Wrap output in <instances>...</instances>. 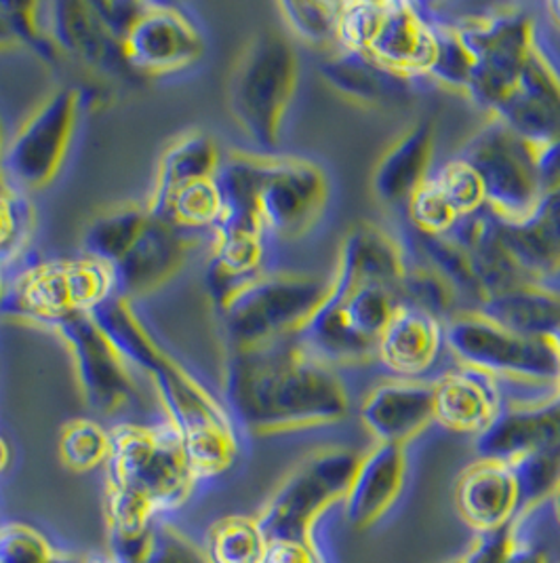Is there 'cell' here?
<instances>
[{
	"label": "cell",
	"instance_id": "7c38bea8",
	"mask_svg": "<svg viewBox=\"0 0 560 563\" xmlns=\"http://www.w3.org/2000/svg\"><path fill=\"white\" fill-rule=\"evenodd\" d=\"M449 24L458 27L474 57L468 98L493 114L506 102L534 53V22L516 9L497 7Z\"/></svg>",
	"mask_w": 560,
	"mask_h": 563
},
{
	"label": "cell",
	"instance_id": "d590c367",
	"mask_svg": "<svg viewBox=\"0 0 560 563\" xmlns=\"http://www.w3.org/2000/svg\"><path fill=\"white\" fill-rule=\"evenodd\" d=\"M112 450V437L100 422L77 418L70 420L59 435L61 462L75 473H89L105 466Z\"/></svg>",
	"mask_w": 560,
	"mask_h": 563
},
{
	"label": "cell",
	"instance_id": "5b68a950",
	"mask_svg": "<svg viewBox=\"0 0 560 563\" xmlns=\"http://www.w3.org/2000/svg\"><path fill=\"white\" fill-rule=\"evenodd\" d=\"M150 380L197 482L224 475L238 459L236 422L226 404L169 351L154 367Z\"/></svg>",
	"mask_w": 560,
	"mask_h": 563
},
{
	"label": "cell",
	"instance_id": "e0dca14e",
	"mask_svg": "<svg viewBox=\"0 0 560 563\" xmlns=\"http://www.w3.org/2000/svg\"><path fill=\"white\" fill-rule=\"evenodd\" d=\"M491 117L534 146L559 142L560 73L539 43L506 102Z\"/></svg>",
	"mask_w": 560,
	"mask_h": 563
},
{
	"label": "cell",
	"instance_id": "ee69618b",
	"mask_svg": "<svg viewBox=\"0 0 560 563\" xmlns=\"http://www.w3.org/2000/svg\"><path fill=\"white\" fill-rule=\"evenodd\" d=\"M264 563H327L318 542L306 540H268Z\"/></svg>",
	"mask_w": 560,
	"mask_h": 563
},
{
	"label": "cell",
	"instance_id": "9a60e30c",
	"mask_svg": "<svg viewBox=\"0 0 560 563\" xmlns=\"http://www.w3.org/2000/svg\"><path fill=\"white\" fill-rule=\"evenodd\" d=\"M75 365L78 388L87 406L102 416H119L135 406L139 388L133 367L110 344L89 312L70 314L52 325Z\"/></svg>",
	"mask_w": 560,
	"mask_h": 563
},
{
	"label": "cell",
	"instance_id": "30bf717a",
	"mask_svg": "<svg viewBox=\"0 0 560 563\" xmlns=\"http://www.w3.org/2000/svg\"><path fill=\"white\" fill-rule=\"evenodd\" d=\"M85 98L77 87H59L38 103L4 144L0 176L18 192L49 188L66 165Z\"/></svg>",
	"mask_w": 560,
	"mask_h": 563
},
{
	"label": "cell",
	"instance_id": "8992f818",
	"mask_svg": "<svg viewBox=\"0 0 560 563\" xmlns=\"http://www.w3.org/2000/svg\"><path fill=\"white\" fill-rule=\"evenodd\" d=\"M327 294V282L298 271H261L217 307L228 349H255L300 335Z\"/></svg>",
	"mask_w": 560,
	"mask_h": 563
},
{
	"label": "cell",
	"instance_id": "9c48e42d",
	"mask_svg": "<svg viewBox=\"0 0 560 563\" xmlns=\"http://www.w3.org/2000/svg\"><path fill=\"white\" fill-rule=\"evenodd\" d=\"M358 459L355 450L333 445L300 462L255 515L266 538L316 542V528L325 512L341 507Z\"/></svg>",
	"mask_w": 560,
	"mask_h": 563
},
{
	"label": "cell",
	"instance_id": "484cf974",
	"mask_svg": "<svg viewBox=\"0 0 560 563\" xmlns=\"http://www.w3.org/2000/svg\"><path fill=\"white\" fill-rule=\"evenodd\" d=\"M318 75L337 96L360 108H394L411 98L413 80L385 73L360 53L346 49L333 52L318 66Z\"/></svg>",
	"mask_w": 560,
	"mask_h": 563
},
{
	"label": "cell",
	"instance_id": "ab89813d",
	"mask_svg": "<svg viewBox=\"0 0 560 563\" xmlns=\"http://www.w3.org/2000/svg\"><path fill=\"white\" fill-rule=\"evenodd\" d=\"M445 201L456 209L459 218L474 216L484 209L483 181L472 165L461 161L459 156L447 161L434 176Z\"/></svg>",
	"mask_w": 560,
	"mask_h": 563
},
{
	"label": "cell",
	"instance_id": "7402d4cb",
	"mask_svg": "<svg viewBox=\"0 0 560 563\" xmlns=\"http://www.w3.org/2000/svg\"><path fill=\"white\" fill-rule=\"evenodd\" d=\"M52 38L61 55L66 53L102 75H131L119 38L89 0L52 2Z\"/></svg>",
	"mask_w": 560,
	"mask_h": 563
},
{
	"label": "cell",
	"instance_id": "f35d334b",
	"mask_svg": "<svg viewBox=\"0 0 560 563\" xmlns=\"http://www.w3.org/2000/svg\"><path fill=\"white\" fill-rule=\"evenodd\" d=\"M119 560L123 563H206L201 544L165 521H158L139 547Z\"/></svg>",
	"mask_w": 560,
	"mask_h": 563
},
{
	"label": "cell",
	"instance_id": "8d00e7d4",
	"mask_svg": "<svg viewBox=\"0 0 560 563\" xmlns=\"http://www.w3.org/2000/svg\"><path fill=\"white\" fill-rule=\"evenodd\" d=\"M401 302L430 312L443 323L458 312L459 294L428 264H408L405 279L399 287Z\"/></svg>",
	"mask_w": 560,
	"mask_h": 563
},
{
	"label": "cell",
	"instance_id": "7a4b0ae2",
	"mask_svg": "<svg viewBox=\"0 0 560 563\" xmlns=\"http://www.w3.org/2000/svg\"><path fill=\"white\" fill-rule=\"evenodd\" d=\"M110 437L103 512L112 555L123 558L146 540L160 515L178 511L199 482L167 422H123Z\"/></svg>",
	"mask_w": 560,
	"mask_h": 563
},
{
	"label": "cell",
	"instance_id": "ba28073f",
	"mask_svg": "<svg viewBox=\"0 0 560 563\" xmlns=\"http://www.w3.org/2000/svg\"><path fill=\"white\" fill-rule=\"evenodd\" d=\"M114 291L112 268L96 257L41 260L4 283L0 314L52 328L70 314L91 312Z\"/></svg>",
	"mask_w": 560,
	"mask_h": 563
},
{
	"label": "cell",
	"instance_id": "603a6c76",
	"mask_svg": "<svg viewBox=\"0 0 560 563\" xmlns=\"http://www.w3.org/2000/svg\"><path fill=\"white\" fill-rule=\"evenodd\" d=\"M509 260L529 282L544 283L560 273V184L546 190L531 216L516 224L497 220Z\"/></svg>",
	"mask_w": 560,
	"mask_h": 563
},
{
	"label": "cell",
	"instance_id": "4316f807",
	"mask_svg": "<svg viewBox=\"0 0 560 563\" xmlns=\"http://www.w3.org/2000/svg\"><path fill=\"white\" fill-rule=\"evenodd\" d=\"M433 158V121H419L401 133L378 161L373 172L376 197L390 206L407 203L415 188L430 178Z\"/></svg>",
	"mask_w": 560,
	"mask_h": 563
},
{
	"label": "cell",
	"instance_id": "f907efd6",
	"mask_svg": "<svg viewBox=\"0 0 560 563\" xmlns=\"http://www.w3.org/2000/svg\"><path fill=\"white\" fill-rule=\"evenodd\" d=\"M550 503H552V511H555V517H557L560 526V487L555 492V496L550 498Z\"/></svg>",
	"mask_w": 560,
	"mask_h": 563
},
{
	"label": "cell",
	"instance_id": "816d5d0a",
	"mask_svg": "<svg viewBox=\"0 0 560 563\" xmlns=\"http://www.w3.org/2000/svg\"><path fill=\"white\" fill-rule=\"evenodd\" d=\"M4 144H7V140H4V129H2V121H0V158H2V151H4Z\"/></svg>",
	"mask_w": 560,
	"mask_h": 563
},
{
	"label": "cell",
	"instance_id": "1f68e13d",
	"mask_svg": "<svg viewBox=\"0 0 560 563\" xmlns=\"http://www.w3.org/2000/svg\"><path fill=\"white\" fill-rule=\"evenodd\" d=\"M201 549L206 563H264L268 538L257 517L226 515L206 528Z\"/></svg>",
	"mask_w": 560,
	"mask_h": 563
},
{
	"label": "cell",
	"instance_id": "ffe728a7",
	"mask_svg": "<svg viewBox=\"0 0 560 563\" xmlns=\"http://www.w3.org/2000/svg\"><path fill=\"white\" fill-rule=\"evenodd\" d=\"M360 422L376 443L407 448L434 422L433 383L394 378L376 386L360 406Z\"/></svg>",
	"mask_w": 560,
	"mask_h": 563
},
{
	"label": "cell",
	"instance_id": "d6986e66",
	"mask_svg": "<svg viewBox=\"0 0 560 563\" xmlns=\"http://www.w3.org/2000/svg\"><path fill=\"white\" fill-rule=\"evenodd\" d=\"M407 450L403 445L376 443L358 459L357 471L341 503L344 519L355 530L380 523L407 484Z\"/></svg>",
	"mask_w": 560,
	"mask_h": 563
},
{
	"label": "cell",
	"instance_id": "d4e9b609",
	"mask_svg": "<svg viewBox=\"0 0 560 563\" xmlns=\"http://www.w3.org/2000/svg\"><path fill=\"white\" fill-rule=\"evenodd\" d=\"M433 388L434 422L461 435H481L504 406L495 383L468 367L443 374Z\"/></svg>",
	"mask_w": 560,
	"mask_h": 563
},
{
	"label": "cell",
	"instance_id": "bcb514c9",
	"mask_svg": "<svg viewBox=\"0 0 560 563\" xmlns=\"http://www.w3.org/2000/svg\"><path fill=\"white\" fill-rule=\"evenodd\" d=\"M20 47H22V43L18 41L13 27L9 26L7 18L0 13V52H13Z\"/></svg>",
	"mask_w": 560,
	"mask_h": 563
},
{
	"label": "cell",
	"instance_id": "6da1fadb",
	"mask_svg": "<svg viewBox=\"0 0 560 563\" xmlns=\"http://www.w3.org/2000/svg\"><path fill=\"white\" fill-rule=\"evenodd\" d=\"M224 401L251 435H279L341 422L350 395L335 367L298 335L255 349H228Z\"/></svg>",
	"mask_w": 560,
	"mask_h": 563
},
{
	"label": "cell",
	"instance_id": "83f0119b",
	"mask_svg": "<svg viewBox=\"0 0 560 563\" xmlns=\"http://www.w3.org/2000/svg\"><path fill=\"white\" fill-rule=\"evenodd\" d=\"M495 323L523 335H560V294L544 283L518 282L479 302Z\"/></svg>",
	"mask_w": 560,
	"mask_h": 563
},
{
	"label": "cell",
	"instance_id": "277c9868",
	"mask_svg": "<svg viewBox=\"0 0 560 563\" xmlns=\"http://www.w3.org/2000/svg\"><path fill=\"white\" fill-rule=\"evenodd\" d=\"M445 346L461 367L512 385L560 393V335H523L481 310H458L445 321Z\"/></svg>",
	"mask_w": 560,
	"mask_h": 563
},
{
	"label": "cell",
	"instance_id": "2e32d148",
	"mask_svg": "<svg viewBox=\"0 0 560 563\" xmlns=\"http://www.w3.org/2000/svg\"><path fill=\"white\" fill-rule=\"evenodd\" d=\"M484 461L518 464L534 456L560 459V393L544 399L504 401L497 418L477 437Z\"/></svg>",
	"mask_w": 560,
	"mask_h": 563
},
{
	"label": "cell",
	"instance_id": "ac0fdd59",
	"mask_svg": "<svg viewBox=\"0 0 560 563\" xmlns=\"http://www.w3.org/2000/svg\"><path fill=\"white\" fill-rule=\"evenodd\" d=\"M192 247V234L176 231L150 213L144 231L131 243L125 256L112 266L116 289L131 302L150 296L186 266Z\"/></svg>",
	"mask_w": 560,
	"mask_h": 563
},
{
	"label": "cell",
	"instance_id": "44dd1931",
	"mask_svg": "<svg viewBox=\"0 0 560 563\" xmlns=\"http://www.w3.org/2000/svg\"><path fill=\"white\" fill-rule=\"evenodd\" d=\"M456 505L477 534L497 532L523 512L520 482L509 464L479 459L459 475Z\"/></svg>",
	"mask_w": 560,
	"mask_h": 563
},
{
	"label": "cell",
	"instance_id": "db71d44e",
	"mask_svg": "<svg viewBox=\"0 0 560 563\" xmlns=\"http://www.w3.org/2000/svg\"><path fill=\"white\" fill-rule=\"evenodd\" d=\"M453 563H463V562H461V560H458V562H453Z\"/></svg>",
	"mask_w": 560,
	"mask_h": 563
},
{
	"label": "cell",
	"instance_id": "3957f363",
	"mask_svg": "<svg viewBox=\"0 0 560 563\" xmlns=\"http://www.w3.org/2000/svg\"><path fill=\"white\" fill-rule=\"evenodd\" d=\"M300 82V57L279 30H259L238 53L228 80L234 123L261 154L277 151Z\"/></svg>",
	"mask_w": 560,
	"mask_h": 563
},
{
	"label": "cell",
	"instance_id": "60d3db41",
	"mask_svg": "<svg viewBox=\"0 0 560 563\" xmlns=\"http://www.w3.org/2000/svg\"><path fill=\"white\" fill-rule=\"evenodd\" d=\"M407 213L417 234L443 236L456 229L459 218L456 209L445 201L433 178L426 179L408 197Z\"/></svg>",
	"mask_w": 560,
	"mask_h": 563
},
{
	"label": "cell",
	"instance_id": "5bb4252c",
	"mask_svg": "<svg viewBox=\"0 0 560 563\" xmlns=\"http://www.w3.org/2000/svg\"><path fill=\"white\" fill-rule=\"evenodd\" d=\"M329 199V181L321 165L300 158L261 154L257 209L266 234L298 241L316 227Z\"/></svg>",
	"mask_w": 560,
	"mask_h": 563
},
{
	"label": "cell",
	"instance_id": "681fc988",
	"mask_svg": "<svg viewBox=\"0 0 560 563\" xmlns=\"http://www.w3.org/2000/svg\"><path fill=\"white\" fill-rule=\"evenodd\" d=\"M546 9H548L550 18L555 20V24L560 27V0H557V2H548Z\"/></svg>",
	"mask_w": 560,
	"mask_h": 563
},
{
	"label": "cell",
	"instance_id": "7dc6e473",
	"mask_svg": "<svg viewBox=\"0 0 560 563\" xmlns=\"http://www.w3.org/2000/svg\"><path fill=\"white\" fill-rule=\"evenodd\" d=\"M9 462H11V448H9V443L0 437V475L7 471Z\"/></svg>",
	"mask_w": 560,
	"mask_h": 563
},
{
	"label": "cell",
	"instance_id": "cb8c5ba5",
	"mask_svg": "<svg viewBox=\"0 0 560 563\" xmlns=\"http://www.w3.org/2000/svg\"><path fill=\"white\" fill-rule=\"evenodd\" d=\"M445 344V323L422 308L401 302L383 330L376 357L396 378H417L428 372Z\"/></svg>",
	"mask_w": 560,
	"mask_h": 563
},
{
	"label": "cell",
	"instance_id": "74e56055",
	"mask_svg": "<svg viewBox=\"0 0 560 563\" xmlns=\"http://www.w3.org/2000/svg\"><path fill=\"white\" fill-rule=\"evenodd\" d=\"M0 13L13 27L22 47L55 64L61 53L52 38V2H0Z\"/></svg>",
	"mask_w": 560,
	"mask_h": 563
},
{
	"label": "cell",
	"instance_id": "836d02e7",
	"mask_svg": "<svg viewBox=\"0 0 560 563\" xmlns=\"http://www.w3.org/2000/svg\"><path fill=\"white\" fill-rule=\"evenodd\" d=\"M417 245H419L424 264H428L433 271H436L458 291L459 296H470L479 302L481 285H479L474 264L456 236L417 234Z\"/></svg>",
	"mask_w": 560,
	"mask_h": 563
},
{
	"label": "cell",
	"instance_id": "8fae6325",
	"mask_svg": "<svg viewBox=\"0 0 560 563\" xmlns=\"http://www.w3.org/2000/svg\"><path fill=\"white\" fill-rule=\"evenodd\" d=\"M483 181L484 209L504 224L531 216L544 195L534 146L491 117L458 154Z\"/></svg>",
	"mask_w": 560,
	"mask_h": 563
},
{
	"label": "cell",
	"instance_id": "f1b7e54d",
	"mask_svg": "<svg viewBox=\"0 0 560 563\" xmlns=\"http://www.w3.org/2000/svg\"><path fill=\"white\" fill-rule=\"evenodd\" d=\"M89 314L133 369L150 376L160 358L165 357L167 349L154 338L148 325L137 317L133 302L121 291H114Z\"/></svg>",
	"mask_w": 560,
	"mask_h": 563
},
{
	"label": "cell",
	"instance_id": "c3c4849f",
	"mask_svg": "<svg viewBox=\"0 0 560 563\" xmlns=\"http://www.w3.org/2000/svg\"><path fill=\"white\" fill-rule=\"evenodd\" d=\"M82 563H123L116 555L112 553H100V555H89V558H82Z\"/></svg>",
	"mask_w": 560,
	"mask_h": 563
},
{
	"label": "cell",
	"instance_id": "f546056e",
	"mask_svg": "<svg viewBox=\"0 0 560 563\" xmlns=\"http://www.w3.org/2000/svg\"><path fill=\"white\" fill-rule=\"evenodd\" d=\"M222 161L224 154L206 131L186 129L160 154L150 192L158 195L197 179L215 178Z\"/></svg>",
	"mask_w": 560,
	"mask_h": 563
},
{
	"label": "cell",
	"instance_id": "7bdbcfd3",
	"mask_svg": "<svg viewBox=\"0 0 560 563\" xmlns=\"http://www.w3.org/2000/svg\"><path fill=\"white\" fill-rule=\"evenodd\" d=\"M30 207L22 192L11 188L0 176V260L15 256L30 231Z\"/></svg>",
	"mask_w": 560,
	"mask_h": 563
},
{
	"label": "cell",
	"instance_id": "f6af8a7d",
	"mask_svg": "<svg viewBox=\"0 0 560 563\" xmlns=\"http://www.w3.org/2000/svg\"><path fill=\"white\" fill-rule=\"evenodd\" d=\"M512 544V523L497 532L479 534L470 551L461 558L463 563H506Z\"/></svg>",
	"mask_w": 560,
	"mask_h": 563
},
{
	"label": "cell",
	"instance_id": "f5cc1de1",
	"mask_svg": "<svg viewBox=\"0 0 560 563\" xmlns=\"http://www.w3.org/2000/svg\"><path fill=\"white\" fill-rule=\"evenodd\" d=\"M2 291H4V279H2V260H0V298H2Z\"/></svg>",
	"mask_w": 560,
	"mask_h": 563
},
{
	"label": "cell",
	"instance_id": "4dcf8cb0",
	"mask_svg": "<svg viewBox=\"0 0 560 563\" xmlns=\"http://www.w3.org/2000/svg\"><path fill=\"white\" fill-rule=\"evenodd\" d=\"M150 220L146 203L127 201L102 211L82 236V254L114 266Z\"/></svg>",
	"mask_w": 560,
	"mask_h": 563
},
{
	"label": "cell",
	"instance_id": "e575fe53",
	"mask_svg": "<svg viewBox=\"0 0 560 563\" xmlns=\"http://www.w3.org/2000/svg\"><path fill=\"white\" fill-rule=\"evenodd\" d=\"M436 38V55L428 78L445 89L468 96L470 78L474 70V57L459 36L458 27L443 20H430Z\"/></svg>",
	"mask_w": 560,
	"mask_h": 563
},
{
	"label": "cell",
	"instance_id": "d6a6232c",
	"mask_svg": "<svg viewBox=\"0 0 560 563\" xmlns=\"http://www.w3.org/2000/svg\"><path fill=\"white\" fill-rule=\"evenodd\" d=\"M282 24L287 30L316 49L337 52V30L341 2H277Z\"/></svg>",
	"mask_w": 560,
	"mask_h": 563
},
{
	"label": "cell",
	"instance_id": "4fadbf2b",
	"mask_svg": "<svg viewBox=\"0 0 560 563\" xmlns=\"http://www.w3.org/2000/svg\"><path fill=\"white\" fill-rule=\"evenodd\" d=\"M133 77L160 78L197 66L204 55L203 30L178 4L137 0V11L119 38Z\"/></svg>",
	"mask_w": 560,
	"mask_h": 563
},
{
	"label": "cell",
	"instance_id": "b9f144b4",
	"mask_svg": "<svg viewBox=\"0 0 560 563\" xmlns=\"http://www.w3.org/2000/svg\"><path fill=\"white\" fill-rule=\"evenodd\" d=\"M57 551L26 523H0V563H52Z\"/></svg>",
	"mask_w": 560,
	"mask_h": 563
},
{
	"label": "cell",
	"instance_id": "52a82bcc",
	"mask_svg": "<svg viewBox=\"0 0 560 563\" xmlns=\"http://www.w3.org/2000/svg\"><path fill=\"white\" fill-rule=\"evenodd\" d=\"M337 45L408 80L428 78L436 55L430 20L417 4L403 0L341 2Z\"/></svg>",
	"mask_w": 560,
	"mask_h": 563
}]
</instances>
